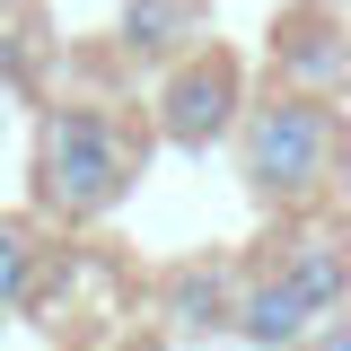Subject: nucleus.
I'll list each match as a JSON object with an SVG mask.
<instances>
[{
  "mask_svg": "<svg viewBox=\"0 0 351 351\" xmlns=\"http://www.w3.org/2000/svg\"><path fill=\"white\" fill-rule=\"evenodd\" d=\"M351 158V132L334 114V97H307V88H272L263 106L237 114V176L263 211H307L325 202L334 167Z\"/></svg>",
  "mask_w": 351,
  "mask_h": 351,
  "instance_id": "1",
  "label": "nucleus"
},
{
  "mask_svg": "<svg viewBox=\"0 0 351 351\" xmlns=\"http://www.w3.org/2000/svg\"><path fill=\"white\" fill-rule=\"evenodd\" d=\"M132 176H141V141H132L106 106H62V114H44L36 132V211L44 219H106L114 202L132 193Z\"/></svg>",
  "mask_w": 351,
  "mask_h": 351,
  "instance_id": "2",
  "label": "nucleus"
},
{
  "mask_svg": "<svg viewBox=\"0 0 351 351\" xmlns=\"http://www.w3.org/2000/svg\"><path fill=\"white\" fill-rule=\"evenodd\" d=\"M246 114V71H237V53H219V44H184L167 62V80H158V132H167L176 149H211L228 141Z\"/></svg>",
  "mask_w": 351,
  "mask_h": 351,
  "instance_id": "3",
  "label": "nucleus"
},
{
  "mask_svg": "<svg viewBox=\"0 0 351 351\" xmlns=\"http://www.w3.org/2000/svg\"><path fill=\"white\" fill-rule=\"evenodd\" d=\"M272 71H281V88L343 97L351 88V36L325 18V9H290V18L272 27Z\"/></svg>",
  "mask_w": 351,
  "mask_h": 351,
  "instance_id": "4",
  "label": "nucleus"
},
{
  "mask_svg": "<svg viewBox=\"0 0 351 351\" xmlns=\"http://www.w3.org/2000/svg\"><path fill=\"white\" fill-rule=\"evenodd\" d=\"M307 325H316V307L299 299L290 272H255V281H237V299H228V334H246L255 351H290Z\"/></svg>",
  "mask_w": 351,
  "mask_h": 351,
  "instance_id": "5",
  "label": "nucleus"
},
{
  "mask_svg": "<svg viewBox=\"0 0 351 351\" xmlns=\"http://www.w3.org/2000/svg\"><path fill=\"white\" fill-rule=\"evenodd\" d=\"M114 36H123L132 62H176L184 44L202 36V0H123Z\"/></svg>",
  "mask_w": 351,
  "mask_h": 351,
  "instance_id": "6",
  "label": "nucleus"
},
{
  "mask_svg": "<svg viewBox=\"0 0 351 351\" xmlns=\"http://www.w3.org/2000/svg\"><path fill=\"white\" fill-rule=\"evenodd\" d=\"M281 272L299 281V299L316 307V316H325V307H351V246L343 237H290Z\"/></svg>",
  "mask_w": 351,
  "mask_h": 351,
  "instance_id": "7",
  "label": "nucleus"
},
{
  "mask_svg": "<svg viewBox=\"0 0 351 351\" xmlns=\"http://www.w3.org/2000/svg\"><path fill=\"white\" fill-rule=\"evenodd\" d=\"M36 263H44L36 228L0 211V316H9V307H27V290H36Z\"/></svg>",
  "mask_w": 351,
  "mask_h": 351,
  "instance_id": "8",
  "label": "nucleus"
},
{
  "mask_svg": "<svg viewBox=\"0 0 351 351\" xmlns=\"http://www.w3.org/2000/svg\"><path fill=\"white\" fill-rule=\"evenodd\" d=\"M228 281L219 272H193V281H176V325H193V334H211V325H228Z\"/></svg>",
  "mask_w": 351,
  "mask_h": 351,
  "instance_id": "9",
  "label": "nucleus"
},
{
  "mask_svg": "<svg viewBox=\"0 0 351 351\" xmlns=\"http://www.w3.org/2000/svg\"><path fill=\"white\" fill-rule=\"evenodd\" d=\"M290 351H351V307H325V316H316Z\"/></svg>",
  "mask_w": 351,
  "mask_h": 351,
  "instance_id": "10",
  "label": "nucleus"
}]
</instances>
